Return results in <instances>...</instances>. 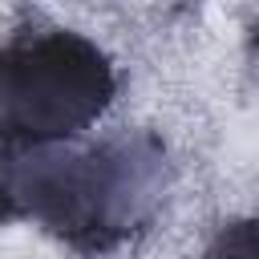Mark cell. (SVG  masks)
I'll return each mask as SVG.
<instances>
[{
	"label": "cell",
	"instance_id": "obj_1",
	"mask_svg": "<svg viewBox=\"0 0 259 259\" xmlns=\"http://www.w3.org/2000/svg\"><path fill=\"white\" fill-rule=\"evenodd\" d=\"M166 194V146L121 134L93 146H45L0 166V223H32L81 255L134 239Z\"/></svg>",
	"mask_w": 259,
	"mask_h": 259
},
{
	"label": "cell",
	"instance_id": "obj_2",
	"mask_svg": "<svg viewBox=\"0 0 259 259\" xmlns=\"http://www.w3.org/2000/svg\"><path fill=\"white\" fill-rule=\"evenodd\" d=\"M105 49L69 28L16 32L0 45V166L73 142L113 101Z\"/></svg>",
	"mask_w": 259,
	"mask_h": 259
},
{
	"label": "cell",
	"instance_id": "obj_3",
	"mask_svg": "<svg viewBox=\"0 0 259 259\" xmlns=\"http://www.w3.org/2000/svg\"><path fill=\"white\" fill-rule=\"evenodd\" d=\"M255 219H235L210 239L202 259H255Z\"/></svg>",
	"mask_w": 259,
	"mask_h": 259
}]
</instances>
